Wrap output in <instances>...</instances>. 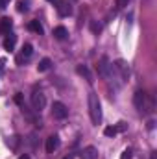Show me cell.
Wrapping results in <instances>:
<instances>
[{
    "instance_id": "e0dca14e",
    "label": "cell",
    "mask_w": 157,
    "mask_h": 159,
    "mask_svg": "<svg viewBox=\"0 0 157 159\" xmlns=\"http://www.w3.org/2000/svg\"><path fill=\"white\" fill-rule=\"evenodd\" d=\"M32 54H34V46H32L30 43L22 44V57H30Z\"/></svg>"
},
{
    "instance_id": "ba28073f",
    "label": "cell",
    "mask_w": 157,
    "mask_h": 159,
    "mask_svg": "<svg viewBox=\"0 0 157 159\" xmlns=\"http://www.w3.org/2000/svg\"><path fill=\"white\" fill-rule=\"evenodd\" d=\"M57 148H59V137L57 135H50L46 139V152L48 154H54Z\"/></svg>"
},
{
    "instance_id": "2e32d148",
    "label": "cell",
    "mask_w": 157,
    "mask_h": 159,
    "mask_svg": "<svg viewBox=\"0 0 157 159\" xmlns=\"http://www.w3.org/2000/svg\"><path fill=\"white\" fill-rule=\"evenodd\" d=\"M28 4H30V0H19L17 2V11H20V13H26L30 7H28Z\"/></svg>"
},
{
    "instance_id": "9a60e30c",
    "label": "cell",
    "mask_w": 157,
    "mask_h": 159,
    "mask_svg": "<svg viewBox=\"0 0 157 159\" xmlns=\"http://www.w3.org/2000/svg\"><path fill=\"white\" fill-rule=\"evenodd\" d=\"M50 67H52V61H50L48 57H43L39 61V65H37V70H39V72H46Z\"/></svg>"
},
{
    "instance_id": "83f0119b",
    "label": "cell",
    "mask_w": 157,
    "mask_h": 159,
    "mask_svg": "<svg viewBox=\"0 0 157 159\" xmlns=\"http://www.w3.org/2000/svg\"><path fill=\"white\" fill-rule=\"evenodd\" d=\"M22 61H24V57H22V56H19V57H17V63H19V65H22Z\"/></svg>"
},
{
    "instance_id": "484cf974",
    "label": "cell",
    "mask_w": 157,
    "mask_h": 159,
    "mask_svg": "<svg viewBox=\"0 0 157 159\" xmlns=\"http://www.w3.org/2000/svg\"><path fill=\"white\" fill-rule=\"evenodd\" d=\"M154 128H155V120H150L148 122V129H154Z\"/></svg>"
},
{
    "instance_id": "f1b7e54d",
    "label": "cell",
    "mask_w": 157,
    "mask_h": 159,
    "mask_svg": "<svg viewBox=\"0 0 157 159\" xmlns=\"http://www.w3.org/2000/svg\"><path fill=\"white\" fill-rule=\"evenodd\" d=\"M19 159H30V157H28V156H20Z\"/></svg>"
},
{
    "instance_id": "6da1fadb",
    "label": "cell",
    "mask_w": 157,
    "mask_h": 159,
    "mask_svg": "<svg viewBox=\"0 0 157 159\" xmlns=\"http://www.w3.org/2000/svg\"><path fill=\"white\" fill-rule=\"evenodd\" d=\"M133 104H135V107H137L141 113H154V109H155L154 98H152L150 94H146L144 91H137V93L133 94Z\"/></svg>"
},
{
    "instance_id": "5bb4252c",
    "label": "cell",
    "mask_w": 157,
    "mask_h": 159,
    "mask_svg": "<svg viewBox=\"0 0 157 159\" xmlns=\"http://www.w3.org/2000/svg\"><path fill=\"white\" fill-rule=\"evenodd\" d=\"M28 28H30L32 32H35L37 35H43V34H44V28H43V24H41L39 20H30Z\"/></svg>"
},
{
    "instance_id": "4316f807",
    "label": "cell",
    "mask_w": 157,
    "mask_h": 159,
    "mask_svg": "<svg viewBox=\"0 0 157 159\" xmlns=\"http://www.w3.org/2000/svg\"><path fill=\"white\" fill-rule=\"evenodd\" d=\"M7 2H9V0H0V11L6 7V4H7Z\"/></svg>"
},
{
    "instance_id": "4dcf8cb0",
    "label": "cell",
    "mask_w": 157,
    "mask_h": 159,
    "mask_svg": "<svg viewBox=\"0 0 157 159\" xmlns=\"http://www.w3.org/2000/svg\"><path fill=\"white\" fill-rule=\"evenodd\" d=\"M48 2H54V0H48Z\"/></svg>"
},
{
    "instance_id": "5b68a950",
    "label": "cell",
    "mask_w": 157,
    "mask_h": 159,
    "mask_svg": "<svg viewBox=\"0 0 157 159\" xmlns=\"http://www.w3.org/2000/svg\"><path fill=\"white\" fill-rule=\"evenodd\" d=\"M98 74L105 80L111 78V63H109L107 56H102L100 57V61H98Z\"/></svg>"
},
{
    "instance_id": "d4e9b609",
    "label": "cell",
    "mask_w": 157,
    "mask_h": 159,
    "mask_svg": "<svg viewBox=\"0 0 157 159\" xmlns=\"http://www.w3.org/2000/svg\"><path fill=\"white\" fill-rule=\"evenodd\" d=\"M4 69H6V59H4V57H0V74L4 72Z\"/></svg>"
},
{
    "instance_id": "603a6c76",
    "label": "cell",
    "mask_w": 157,
    "mask_h": 159,
    "mask_svg": "<svg viewBox=\"0 0 157 159\" xmlns=\"http://www.w3.org/2000/svg\"><path fill=\"white\" fill-rule=\"evenodd\" d=\"M91 30H92V34H98V32L102 30V26H100V24H96V22L92 20V22H91Z\"/></svg>"
},
{
    "instance_id": "4fadbf2b",
    "label": "cell",
    "mask_w": 157,
    "mask_h": 159,
    "mask_svg": "<svg viewBox=\"0 0 157 159\" xmlns=\"http://www.w3.org/2000/svg\"><path fill=\"white\" fill-rule=\"evenodd\" d=\"M54 37L57 41H65L69 37V32H67V28L65 26H57V28H54Z\"/></svg>"
},
{
    "instance_id": "ffe728a7",
    "label": "cell",
    "mask_w": 157,
    "mask_h": 159,
    "mask_svg": "<svg viewBox=\"0 0 157 159\" xmlns=\"http://www.w3.org/2000/svg\"><path fill=\"white\" fill-rule=\"evenodd\" d=\"M133 157V150L131 148H126L122 154H120V159H131Z\"/></svg>"
},
{
    "instance_id": "9c48e42d",
    "label": "cell",
    "mask_w": 157,
    "mask_h": 159,
    "mask_svg": "<svg viewBox=\"0 0 157 159\" xmlns=\"http://www.w3.org/2000/svg\"><path fill=\"white\" fill-rule=\"evenodd\" d=\"M79 159H98V150L94 146H87L79 152Z\"/></svg>"
},
{
    "instance_id": "44dd1931",
    "label": "cell",
    "mask_w": 157,
    "mask_h": 159,
    "mask_svg": "<svg viewBox=\"0 0 157 159\" xmlns=\"http://www.w3.org/2000/svg\"><path fill=\"white\" fill-rule=\"evenodd\" d=\"M13 100H15V104H17V106H24V98H22V93H17Z\"/></svg>"
},
{
    "instance_id": "52a82bcc",
    "label": "cell",
    "mask_w": 157,
    "mask_h": 159,
    "mask_svg": "<svg viewBox=\"0 0 157 159\" xmlns=\"http://www.w3.org/2000/svg\"><path fill=\"white\" fill-rule=\"evenodd\" d=\"M54 4H56V9H57L59 17H69V15H72V7H70V4H67L65 0H54Z\"/></svg>"
},
{
    "instance_id": "8992f818",
    "label": "cell",
    "mask_w": 157,
    "mask_h": 159,
    "mask_svg": "<svg viewBox=\"0 0 157 159\" xmlns=\"http://www.w3.org/2000/svg\"><path fill=\"white\" fill-rule=\"evenodd\" d=\"M52 117H54V119H59V120L67 119V117H69L67 106H65L63 102H54V104H52Z\"/></svg>"
},
{
    "instance_id": "ac0fdd59",
    "label": "cell",
    "mask_w": 157,
    "mask_h": 159,
    "mask_svg": "<svg viewBox=\"0 0 157 159\" xmlns=\"http://www.w3.org/2000/svg\"><path fill=\"white\" fill-rule=\"evenodd\" d=\"M117 133H118V131H117V128H115V126H107V128L104 129V135H105V137H115Z\"/></svg>"
},
{
    "instance_id": "d6986e66",
    "label": "cell",
    "mask_w": 157,
    "mask_h": 159,
    "mask_svg": "<svg viewBox=\"0 0 157 159\" xmlns=\"http://www.w3.org/2000/svg\"><path fill=\"white\" fill-rule=\"evenodd\" d=\"M6 144H7L9 148H13V150H15V148H17V144H19V137H11V139H7V141H6Z\"/></svg>"
},
{
    "instance_id": "7402d4cb",
    "label": "cell",
    "mask_w": 157,
    "mask_h": 159,
    "mask_svg": "<svg viewBox=\"0 0 157 159\" xmlns=\"http://www.w3.org/2000/svg\"><path fill=\"white\" fill-rule=\"evenodd\" d=\"M115 128H117L118 133H122V131H126V129H128V124H126V122H118Z\"/></svg>"
},
{
    "instance_id": "277c9868",
    "label": "cell",
    "mask_w": 157,
    "mask_h": 159,
    "mask_svg": "<svg viewBox=\"0 0 157 159\" xmlns=\"http://www.w3.org/2000/svg\"><path fill=\"white\" fill-rule=\"evenodd\" d=\"M44 106H46V96L41 93V91H34V94H32V107H34V111L35 113H41L43 109H44Z\"/></svg>"
},
{
    "instance_id": "f546056e",
    "label": "cell",
    "mask_w": 157,
    "mask_h": 159,
    "mask_svg": "<svg viewBox=\"0 0 157 159\" xmlns=\"http://www.w3.org/2000/svg\"><path fill=\"white\" fill-rule=\"evenodd\" d=\"M63 159H74V156H67V157H63Z\"/></svg>"
},
{
    "instance_id": "3957f363",
    "label": "cell",
    "mask_w": 157,
    "mask_h": 159,
    "mask_svg": "<svg viewBox=\"0 0 157 159\" xmlns=\"http://www.w3.org/2000/svg\"><path fill=\"white\" fill-rule=\"evenodd\" d=\"M111 72L115 74V78L118 80V85H122L126 80L129 78V65H128V61H124V59H117L115 63H111Z\"/></svg>"
},
{
    "instance_id": "7c38bea8",
    "label": "cell",
    "mask_w": 157,
    "mask_h": 159,
    "mask_svg": "<svg viewBox=\"0 0 157 159\" xmlns=\"http://www.w3.org/2000/svg\"><path fill=\"white\" fill-rule=\"evenodd\" d=\"M76 70H78L79 76H83L89 83H92V81H94V80H92V74H91V70H89V67H87V65H78V69H76Z\"/></svg>"
},
{
    "instance_id": "30bf717a",
    "label": "cell",
    "mask_w": 157,
    "mask_h": 159,
    "mask_svg": "<svg viewBox=\"0 0 157 159\" xmlns=\"http://www.w3.org/2000/svg\"><path fill=\"white\" fill-rule=\"evenodd\" d=\"M15 44H17V35L9 32V34L6 35V39H4V50L13 52V50H15Z\"/></svg>"
},
{
    "instance_id": "cb8c5ba5",
    "label": "cell",
    "mask_w": 157,
    "mask_h": 159,
    "mask_svg": "<svg viewBox=\"0 0 157 159\" xmlns=\"http://www.w3.org/2000/svg\"><path fill=\"white\" fill-rule=\"evenodd\" d=\"M128 2H129V0H117V7H118V9L126 7V6H128Z\"/></svg>"
},
{
    "instance_id": "7a4b0ae2",
    "label": "cell",
    "mask_w": 157,
    "mask_h": 159,
    "mask_svg": "<svg viewBox=\"0 0 157 159\" xmlns=\"http://www.w3.org/2000/svg\"><path fill=\"white\" fill-rule=\"evenodd\" d=\"M89 115L94 126H98L102 122V104L96 93H89Z\"/></svg>"
},
{
    "instance_id": "8fae6325",
    "label": "cell",
    "mask_w": 157,
    "mask_h": 159,
    "mask_svg": "<svg viewBox=\"0 0 157 159\" xmlns=\"http://www.w3.org/2000/svg\"><path fill=\"white\" fill-rule=\"evenodd\" d=\"M11 28H13V20H11L9 17H4V19H0V34L7 35V34L11 32Z\"/></svg>"
}]
</instances>
